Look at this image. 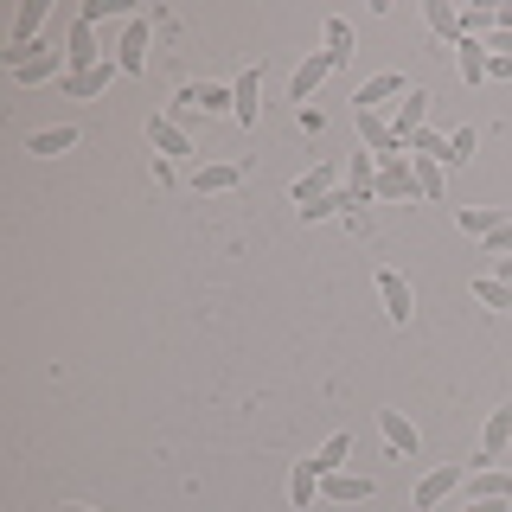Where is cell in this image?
Masks as SVG:
<instances>
[{
	"mask_svg": "<svg viewBox=\"0 0 512 512\" xmlns=\"http://www.w3.org/2000/svg\"><path fill=\"white\" fill-rule=\"evenodd\" d=\"M461 480H468V474H461V461H448V468H429L423 480H416V512H436L448 493H461Z\"/></svg>",
	"mask_w": 512,
	"mask_h": 512,
	"instance_id": "cell-1",
	"label": "cell"
},
{
	"mask_svg": "<svg viewBox=\"0 0 512 512\" xmlns=\"http://www.w3.org/2000/svg\"><path fill=\"white\" fill-rule=\"evenodd\" d=\"M64 64H71L64 77H84V71H96V64H103V52H96V26H90V20H71V39H64Z\"/></svg>",
	"mask_w": 512,
	"mask_h": 512,
	"instance_id": "cell-2",
	"label": "cell"
},
{
	"mask_svg": "<svg viewBox=\"0 0 512 512\" xmlns=\"http://www.w3.org/2000/svg\"><path fill=\"white\" fill-rule=\"evenodd\" d=\"M506 448H512V404H500L487 416V429H480V455H474V468H487V461H506Z\"/></svg>",
	"mask_w": 512,
	"mask_h": 512,
	"instance_id": "cell-3",
	"label": "cell"
},
{
	"mask_svg": "<svg viewBox=\"0 0 512 512\" xmlns=\"http://www.w3.org/2000/svg\"><path fill=\"white\" fill-rule=\"evenodd\" d=\"M250 180V160H205V167H192V186L199 192H231Z\"/></svg>",
	"mask_w": 512,
	"mask_h": 512,
	"instance_id": "cell-4",
	"label": "cell"
},
{
	"mask_svg": "<svg viewBox=\"0 0 512 512\" xmlns=\"http://www.w3.org/2000/svg\"><path fill=\"white\" fill-rule=\"evenodd\" d=\"M148 13H135V20H128V32H122V45H116V71L122 77H135L141 64H148Z\"/></svg>",
	"mask_w": 512,
	"mask_h": 512,
	"instance_id": "cell-5",
	"label": "cell"
},
{
	"mask_svg": "<svg viewBox=\"0 0 512 512\" xmlns=\"http://www.w3.org/2000/svg\"><path fill=\"white\" fill-rule=\"evenodd\" d=\"M378 301H384V314H391L397 327H410V314H416V295H410V282L397 276V269H378Z\"/></svg>",
	"mask_w": 512,
	"mask_h": 512,
	"instance_id": "cell-6",
	"label": "cell"
},
{
	"mask_svg": "<svg viewBox=\"0 0 512 512\" xmlns=\"http://www.w3.org/2000/svg\"><path fill=\"white\" fill-rule=\"evenodd\" d=\"M359 141H365V148H372L378 160H397V154H410V148H404V141H397V135H391V122H384V116H378V109H359Z\"/></svg>",
	"mask_w": 512,
	"mask_h": 512,
	"instance_id": "cell-7",
	"label": "cell"
},
{
	"mask_svg": "<svg viewBox=\"0 0 512 512\" xmlns=\"http://www.w3.org/2000/svg\"><path fill=\"white\" fill-rule=\"evenodd\" d=\"M64 71H71V64H64V52L39 45L26 64H13V84H45V77H52V84H64Z\"/></svg>",
	"mask_w": 512,
	"mask_h": 512,
	"instance_id": "cell-8",
	"label": "cell"
},
{
	"mask_svg": "<svg viewBox=\"0 0 512 512\" xmlns=\"http://www.w3.org/2000/svg\"><path fill=\"white\" fill-rule=\"evenodd\" d=\"M410 192H416V167H410V154L378 160V199H410Z\"/></svg>",
	"mask_w": 512,
	"mask_h": 512,
	"instance_id": "cell-9",
	"label": "cell"
},
{
	"mask_svg": "<svg viewBox=\"0 0 512 512\" xmlns=\"http://www.w3.org/2000/svg\"><path fill=\"white\" fill-rule=\"evenodd\" d=\"M378 429H384V448H391V455H416V448H423V436H416V423L404 410H378Z\"/></svg>",
	"mask_w": 512,
	"mask_h": 512,
	"instance_id": "cell-10",
	"label": "cell"
},
{
	"mask_svg": "<svg viewBox=\"0 0 512 512\" xmlns=\"http://www.w3.org/2000/svg\"><path fill=\"white\" fill-rule=\"evenodd\" d=\"M340 64H346V58H333V52H314V58H308V64L295 71V77H288V90H295V103L308 109V96L320 90V77H327V71H340Z\"/></svg>",
	"mask_w": 512,
	"mask_h": 512,
	"instance_id": "cell-11",
	"label": "cell"
},
{
	"mask_svg": "<svg viewBox=\"0 0 512 512\" xmlns=\"http://www.w3.org/2000/svg\"><path fill=\"white\" fill-rule=\"evenodd\" d=\"M231 116L244 122V128H256V116H263V77H256V71H244L231 84Z\"/></svg>",
	"mask_w": 512,
	"mask_h": 512,
	"instance_id": "cell-12",
	"label": "cell"
},
{
	"mask_svg": "<svg viewBox=\"0 0 512 512\" xmlns=\"http://www.w3.org/2000/svg\"><path fill=\"white\" fill-rule=\"evenodd\" d=\"M148 141H154L167 160H192V135H186L173 116H154V122H148Z\"/></svg>",
	"mask_w": 512,
	"mask_h": 512,
	"instance_id": "cell-13",
	"label": "cell"
},
{
	"mask_svg": "<svg viewBox=\"0 0 512 512\" xmlns=\"http://www.w3.org/2000/svg\"><path fill=\"white\" fill-rule=\"evenodd\" d=\"M116 77H122V71H116V58H103V64H96V71H84V77H64L58 90H64V96H77V103H90V96H103L109 84H116Z\"/></svg>",
	"mask_w": 512,
	"mask_h": 512,
	"instance_id": "cell-14",
	"label": "cell"
},
{
	"mask_svg": "<svg viewBox=\"0 0 512 512\" xmlns=\"http://www.w3.org/2000/svg\"><path fill=\"white\" fill-rule=\"evenodd\" d=\"M461 493H468V500H512V474L506 468H474L461 480Z\"/></svg>",
	"mask_w": 512,
	"mask_h": 512,
	"instance_id": "cell-15",
	"label": "cell"
},
{
	"mask_svg": "<svg viewBox=\"0 0 512 512\" xmlns=\"http://www.w3.org/2000/svg\"><path fill=\"white\" fill-rule=\"evenodd\" d=\"M423 116H429V90H410V96H397V116H391V135H397V141H410L416 128H423Z\"/></svg>",
	"mask_w": 512,
	"mask_h": 512,
	"instance_id": "cell-16",
	"label": "cell"
},
{
	"mask_svg": "<svg viewBox=\"0 0 512 512\" xmlns=\"http://www.w3.org/2000/svg\"><path fill=\"white\" fill-rule=\"evenodd\" d=\"M391 96H410V77H404V71H378L372 84H359V96H352V103L372 109V103H391Z\"/></svg>",
	"mask_w": 512,
	"mask_h": 512,
	"instance_id": "cell-17",
	"label": "cell"
},
{
	"mask_svg": "<svg viewBox=\"0 0 512 512\" xmlns=\"http://www.w3.org/2000/svg\"><path fill=\"white\" fill-rule=\"evenodd\" d=\"M320 500H340V506H352V500H372V480H365V474H327V480H320Z\"/></svg>",
	"mask_w": 512,
	"mask_h": 512,
	"instance_id": "cell-18",
	"label": "cell"
},
{
	"mask_svg": "<svg viewBox=\"0 0 512 512\" xmlns=\"http://www.w3.org/2000/svg\"><path fill=\"white\" fill-rule=\"evenodd\" d=\"M487 64H493V52L480 39H461L455 45V71H461V84H487Z\"/></svg>",
	"mask_w": 512,
	"mask_h": 512,
	"instance_id": "cell-19",
	"label": "cell"
},
{
	"mask_svg": "<svg viewBox=\"0 0 512 512\" xmlns=\"http://www.w3.org/2000/svg\"><path fill=\"white\" fill-rule=\"evenodd\" d=\"M359 205H365V199H359V192L346 186V192H327V199L301 205V218H308V224H320V218H352V212H359Z\"/></svg>",
	"mask_w": 512,
	"mask_h": 512,
	"instance_id": "cell-20",
	"label": "cell"
},
{
	"mask_svg": "<svg viewBox=\"0 0 512 512\" xmlns=\"http://www.w3.org/2000/svg\"><path fill=\"white\" fill-rule=\"evenodd\" d=\"M423 20H429V32H436V39H448V45L468 39V32H461V13L448 7V0H423Z\"/></svg>",
	"mask_w": 512,
	"mask_h": 512,
	"instance_id": "cell-21",
	"label": "cell"
},
{
	"mask_svg": "<svg viewBox=\"0 0 512 512\" xmlns=\"http://www.w3.org/2000/svg\"><path fill=\"white\" fill-rule=\"evenodd\" d=\"M288 500H295L301 512H308V500H320V474H314V461H295V468H288Z\"/></svg>",
	"mask_w": 512,
	"mask_h": 512,
	"instance_id": "cell-22",
	"label": "cell"
},
{
	"mask_svg": "<svg viewBox=\"0 0 512 512\" xmlns=\"http://www.w3.org/2000/svg\"><path fill=\"white\" fill-rule=\"evenodd\" d=\"M500 224H506L500 205H461V231H468V237H493Z\"/></svg>",
	"mask_w": 512,
	"mask_h": 512,
	"instance_id": "cell-23",
	"label": "cell"
},
{
	"mask_svg": "<svg viewBox=\"0 0 512 512\" xmlns=\"http://www.w3.org/2000/svg\"><path fill=\"white\" fill-rule=\"evenodd\" d=\"M346 455H352V436H327V442L314 448V474H320V480L340 474V468H346Z\"/></svg>",
	"mask_w": 512,
	"mask_h": 512,
	"instance_id": "cell-24",
	"label": "cell"
},
{
	"mask_svg": "<svg viewBox=\"0 0 512 512\" xmlns=\"http://www.w3.org/2000/svg\"><path fill=\"white\" fill-rule=\"evenodd\" d=\"M327 192H333V167H314V173L295 180V205H314V199H327Z\"/></svg>",
	"mask_w": 512,
	"mask_h": 512,
	"instance_id": "cell-25",
	"label": "cell"
},
{
	"mask_svg": "<svg viewBox=\"0 0 512 512\" xmlns=\"http://www.w3.org/2000/svg\"><path fill=\"white\" fill-rule=\"evenodd\" d=\"M77 141H84V135H77V128L64 122V128H45V135H32V154L52 160V154H64V148H77Z\"/></svg>",
	"mask_w": 512,
	"mask_h": 512,
	"instance_id": "cell-26",
	"label": "cell"
},
{
	"mask_svg": "<svg viewBox=\"0 0 512 512\" xmlns=\"http://www.w3.org/2000/svg\"><path fill=\"white\" fill-rule=\"evenodd\" d=\"M410 167H416V192H423V199H442V160L410 154Z\"/></svg>",
	"mask_w": 512,
	"mask_h": 512,
	"instance_id": "cell-27",
	"label": "cell"
},
{
	"mask_svg": "<svg viewBox=\"0 0 512 512\" xmlns=\"http://www.w3.org/2000/svg\"><path fill=\"white\" fill-rule=\"evenodd\" d=\"M474 295L487 301V308H500V314H512V288H506L500 276H480V282H474Z\"/></svg>",
	"mask_w": 512,
	"mask_h": 512,
	"instance_id": "cell-28",
	"label": "cell"
},
{
	"mask_svg": "<svg viewBox=\"0 0 512 512\" xmlns=\"http://www.w3.org/2000/svg\"><path fill=\"white\" fill-rule=\"evenodd\" d=\"M404 148H410V154H429V160H442V154H448V135H436V128H416V135L404 141Z\"/></svg>",
	"mask_w": 512,
	"mask_h": 512,
	"instance_id": "cell-29",
	"label": "cell"
},
{
	"mask_svg": "<svg viewBox=\"0 0 512 512\" xmlns=\"http://www.w3.org/2000/svg\"><path fill=\"white\" fill-rule=\"evenodd\" d=\"M468 154H474V128H455V135H448V154H442V167H461Z\"/></svg>",
	"mask_w": 512,
	"mask_h": 512,
	"instance_id": "cell-30",
	"label": "cell"
},
{
	"mask_svg": "<svg viewBox=\"0 0 512 512\" xmlns=\"http://www.w3.org/2000/svg\"><path fill=\"white\" fill-rule=\"evenodd\" d=\"M327 52L333 58H352V26L346 20H327Z\"/></svg>",
	"mask_w": 512,
	"mask_h": 512,
	"instance_id": "cell-31",
	"label": "cell"
},
{
	"mask_svg": "<svg viewBox=\"0 0 512 512\" xmlns=\"http://www.w3.org/2000/svg\"><path fill=\"white\" fill-rule=\"evenodd\" d=\"M199 109H205V116H218V109H231V90H224V84H205V90H199Z\"/></svg>",
	"mask_w": 512,
	"mask_h": 512,
	"instance_id": "cell-32",
	"label": "cell"
},
{
	"mask_svg": "<svg viewBox=\"0 0 512 512\" xmlns=\"http://www.w3.org/2000/svg\"><path fill=\"white\" fill-rule=\"evenodd\" d=\"M154 186H180V160H167V154H154Z\"/></svg>",
	"mask_w": 512,
	"mask_h": 512,
	"instance_id": "cell-33",
	"label": "cell"
},
{
	"mask_svg": "<svg viewBox=\"0 0 512 512\" xmlns=\"http://www.w3.org/2000/svg\"><path fill=\"white\" fill-rule=\"evenodd\" d=\"M487 256H512V224H500V231L487 237Z\"/></svg>",
	"mask_w": 512,
	"mask_h": 512,
	"instance_id": "cell-34",
	"label": "cell"
},
{
	"mask_svg": "<svg viewBox=\"0 0 512 512\" xmlns=\"http://www.w3.org/2000/svg\"><path fill=\"white\" fill-rule=\"evenodd\" d=\"M461 512H512V500H468Z\"/></svg>",
	"mask_w": 512,
	"mask_h": 512,
	"instance_id": "cell-35",
	"label": "cell"
},
{
	"mask_svg": "<svg viewBox=\"0 0 512 512\" xmlns=\"http://www.w3.org/2000/svg\"><path fill=\"white\" fill-rule=\"evenodd\" d=\"M500 282H506V288H512V256H500Z\"/></svg>",
	"mask_w": 512,
	"mask_h": 512,
	"instance_id": "cell-36",
	"label": "cell"
},
{
	"mask_svg": "<svg viewBox=\"0 0 512 512\" xmlns=\"http://www.w3.org/2000/svg\"><path fill=\"white\" fill-rule=\"evenodd\" d=\"M58 512H90V506H58Z\"/></svg>",
	"mask_w": 512,
	"mask_h": 512,
	"instance_id": "cell-37",
	"label": "cell"
}]
</instances>
